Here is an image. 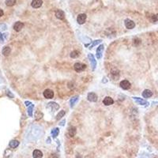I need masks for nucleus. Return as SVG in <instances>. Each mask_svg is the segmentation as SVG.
I'll use <instances>...</instances> for the list:
<instances>
[{
	"label": "nucleus",
	"mask_w": 158,
	"mask_h": 158,
	"mask_svg": "<svg viewBox=\"0 0 158 158\" xmlns=\"http://www.w3.org/2000/svg\"><path fill=\"white\" fill-rule=\"evenodd\" d=\"M69 135H70V137H74L76 135V128L72 127L69 129Z\"/></svg>",
	"instance_id": "21"
},
{
	"label": "nucleus",
	"mask_w": 158,
	"mask_h": 158,
	"mask_svg": "<svg viewBox=\"0 0 158 158\" xmlns=\"http://www.w3.org/2000/svg\"><path fill=\"white\" fill-rule=\"evenodd\" d=\"M59 134V128H55L51 131V135L53 137H56Z\"/></svg>",
	"instance_id": "20"
},
{
	"label": "nucleus",
	"mask_w": 158,
	"mask_h": 158,
	"mask_svg": "<svg viewBox=\"0 0 158 158\" xmlns=\"http://www.w3.org/2000/svg\"><path fill=\"white\" fill-rule=\"evenodd\" d=\"M55 17L59 20H63L65 18V13L61 10H57L55 11Z\"/></svg>",
	"instance_id": "8"
},
{
	"label": "nucleus",
	"mask_w": 158,
	"mask_h": 158,
	"mask_svg": "<svg viewBox=\"0 0 158 158\" xmlns=\"http://www.w3.org/2000/svg\"><path fill=\"white\" fill-rule=\"evenodd\" d=\"M100 41H101V40H96V41L93 43V44H92V45L90 47V48H92V47H93V46H95L96 45V44H99V43H100Z\"/></svg>",
	"instance_id": "28"
},
{
	"label": "nucleus",
	"mask_w": 158,
	"mask_h": 158,
	"mask_svg": "<svg viewBox=\"0 0 158 158\" xmlns=\"http://www.w3.org/2000/svg\"><path fill=\"white\" fill-rule=\"evenodd\" d=\"M103 103L104 105H106V106H109V105H112L113 104V103H114V100H112V98H111L110 96H107L105 97Z\"/></svg>",
	"instance_id": "11"
},
{
	"label": "nucleus",
	"mask_w": 158,
	"mask_h": 158,
	"mask_svg": "<svg viewBox=\"0 0 158 158\" xmlns=\"http://www.w3.org/2000/svg\"><path fill=\"white\" fill-rule=\"evenodd\" d=\"M3 14H4V12H3V10L0 9V18H1L2 16H3Z\"/></svg>",
	"instance_id": "30"
},
{
	"label": "nucleus",
	"mask_w": 158,
	"mask_h": 158,
	"mask_svg": "<svg viewBox=\"0 0 158 158\" xmlns=\"http://www.w3.org/2000/svg\"><path fill=\"white\" fill-rule=\"evenodd\" d=\"M78 56H79V52L78 51H73L70 53V57L73 58V59L78 58Z\"/></svg>",
	"instance_id": "22"
},
{
	"label": "nucleus",
	"mask_w": 158,
	"mask_h": 158,
	"mask_svg": "<svg viewBox=\"0 0 158 158\" xmlns=\"http://www.w3.org/2000/svg\"><path fill=\"white\" fill-rule=\"evenodd\" d=\"M32 156H33V158H42L43 157V153L40 150L36 149V150H34L33 153H32Z\"/></svg>",
	"instance_id": "12"
},
{
	"label": "nucleus",
	"mask_w": 158,
	"mask_h": 158,
	"mask_svg": "<svg viewBox=\"0 0 158 158\" xmlns=\"http://www.w3.org/2000/svg\"><path fill=\"white\" fill-rule=\"evenodd\" d=\"M88 56H89V59H90V62H91V63H92V69H95V67H96V61L95 60V59H94V57H93V55H91V54H90Z\"/></svg>",
	"instance_id": "15"
},
{
	"label": "nucleus",
	"mask_w": 158,
	"mask_h": 158,
	"mask_svg": "<svg viewBox=\"0 0 158 158\" xmlns=\"http://www.w3.org/2000/svg\"><path fill=\"white\" fill-rule=\"evenodd\" d=\"M135 102L137 104H141V105H145V104H148L147 101H145L142 99L141 98H138V97H135Z\"/></svg>",
	"instance_id": "16"
},
{
	"label": "nucleus",
	"mask_w": 158,
	"mask_h": 158,
	"mask_svg": "<svg viewBox=\"0 0 158 158\" xmlns=\"http://www.w3.org/2000/svg\"><path fill=\"white\" fill-rule=\"evenodd\" d=\"M47 108H51V110L53 111V112H55V111L57 110V109H59V106L56 103H55V102H51V103L48 104Z\"/></svg>",
	"instance_id": "13"
},
{
	"label": "nucleus",
	"mask_w": 158,
	"mask_h": 158,
	"mask_svg": "<svg viewBox=\"0 0 158 158\" xmlns=\"http://www.w3.org/2000/svg\"><path fill=\"white\" fill-rule=\"evenodd\" d=\"M104 49V45L99 46V47L96 49V58L97 59H100L101 58V55H102V54H103Z\"/></svg>",
	"instance_id": "10"
},
{
	"label": "nucleus",
	"mask_w": 158,
	"mask_h": 158,
	"mask_svg": "<svg viewBox=\"0 0 158 158\" xmlns=\"http://www.w3.org/2000/svg\"><path fill=\"white\" fill-rule=\"evenodd\" d=\"M65 115V111H61L60 112H59V114L57 115V117H56V119H60L62 118V117H63Z\"/></svg>",
	"instance_id": "25"
},
{
	"label": "nucleus",
	"mask_w": 158,
	"mask_h": 158,
	"mask_svg": "<svg viewBox=\"0 0 158 158\" xmlns=\"http://www.w3.org/2000/svg\"><path fill=\"white\" fill-rule=\"evenodd\" d=\"M152 95H153V92L149 90H145L142 92V96H143V97H145V98H149L150 96H152Z\"/></svg>",
	"instance_id": "14"
},
{
	"label": "nucleus",
	"mask_w": 158,
	"mask_h": 158,
	"mask_svg": "<svg viewBox=\"0 0 158 158\" xmlns=\"http://www.w3.org/2000/svg\"><path fill=\"white\" fill-rule=\"evenodd\" d=\"M86 18H87V16H86V14H80L78 16V18H77V22H78V23L79 24V25H82V24H84L85 22H86Z\"/></svg>",
	"instance_id": "3"
},
{
	"label": "nucleus",
	"mask_w": 158,
	"mask_h": 158,
	"mask_svg": "<svg viewBox=\"0 0 158 158\" xmlns=\"http://www.w3.org/2000/svg\"><path fill=\"white\" fill-rule=\"evenodd\" d=\"M3 38H2V35L0 33V43H3Z\"/></svg>",
	"instance_id": "29"
},
{
	"label": "nucleus",
	"mask_w": 158,
	"mask_h": 158,
	"mask_svg": "<svg viewBox=\"0 0 158 158\" xmlns=\"http://www.w3.org/2000/svg\"><path fill=\"white\" fill-rule=\"evenodd\" d=\"M32 109H33V105H30V106L29 107V108H28V113H29V115L30 116L32 115Z\"/></svg>",
	"instance_id": "26"
},
{
	"label": "nucleus",
	"mask_w": 158,
	"mask_h": 158,
	"mask_svg": "<svg viewBox=\"0 0 158 158\" xmlns=\"http://www.w3.org/2000/svg\"><path fill=\"white\" fill-rule=\"evenodd\" d=\"M42 4H43L42 0H32L31 6L33 8H35V9H37V8H40L42 6Z\"/></svg>",
	"instance_id": "6"
},
{
	"label": "nucleus",
	"mask_w": 158,
	"mask_h": 158,
	"mask_svg": "<svg viewBox=\"0 0 158 158\" xmlns=\"http://www.w3.org/2000/svg\"><path fill=\"white\" fill-rule=\"evenodd\" d=\"M44 96L47 99H51L54 96V92L51 90H45L44 92Z\"/></svg>",
	"instance_id": "5"
},
{
	"label": "nucleus",
	"mask_w": 158,
	"mask_h": 158,
	"mask_svg": "<svg viewBox=\"0 0 158 158\" xmlns=\"http://www.w3.org/2000/svg\"><path fill=\"white\" fill-rule=\"evenodd\" d=\"M151 21L153 23H157L158 22V14H153L151 16Z\"/></svg>",
	"instance_id": "23"
},
{
	"label": "nucleus",
	"mask_w": 158,
	"mask_h": 158,
	"mask_svg": "<svg viewBox=\"0 0 158 158\" xmlns=\"http://www.w3.org/2000/svg\"><path fill=\"white\" fill-rule=\"evenodd\" d=\"M78 96H74L73 97V98H71V100H70V106L71 107H73L74 105V104H75V102L77 100H78Z\"/></svg>",
	"instance_id": "24"
},
{
	"label": "nucleus",
	"mask_w": 158,
	"mask_h": 158,
	"mask_svg": "<svg viewBox=\"0 0 158 158\" xmlns=\"http://www.w3.org/2000/svg\"><path fill=\"white\" fill-rule=\"evenodd\" d=\"M7 95H9L10 97H13V96H14L13 95H12V94L10 93V91H7Z\"/></svg>",
	"instance_id": "32"
},
{
	"label": "nucleus",
	"mask_w": 158,
	"mask_h": 158,
	"mask_svg": "<svg viewBox=\"0 0 158 158\" xmlns=\"http://www.w3.org/2000/svg\"><path fill=\"white\" fill-rule=\"evenodd\" d=\"M65 123V120H63V122L61 123V125H63V123Z\"/></svg>",
	"instance_id": "33"
},
{
	"label": "nucleus",
	"mask_w": 158,
	"mask_h": 158,
	"mask_svg": "<svg viewBox=\"0 0 158 158\" xmlns=\"http://www.w3.org/2000/svg\"><path fill=\"white\" fill-rule=\"evenodd\" d=\"M10 47H3V49H2V54L3 55H5V56H8L10 54Z\"/></svg>",
	"instance_id": "18"
},
{
	"label": "nucleus",
	"mask_w": 158,
	"mask_h": 158,
	"mask_svg": "<svg viewBox=\"0 0 158 158\" xmlns=\"http://www.w3.org/2000/svg\"><path fill=\"white\" fill-rule=\"evenodd\" d=\"M88 100L91 102H96L97 100V96L94 92H90L88 94Z\"/></svg>",
	"instance_id": "9"
},
{
	"label": "nucleus",
	"mask_w": 158,
	"mask_h": 158,
	"mask_svg": "<svg viewBox=\"0 0 158 158\" xmlns=\"http://www.w3.org/2000/svg\"><path fill=\"white\" fill-rule=\"evenodd\" d=\"M24 27V24L21 22H17L14 25V29L16 31V32H20Z\"/></svg>",
	"instance_id": "7"
},
{
	"label": "nucleus",
	"mask_w": 158,
	"mask_h": 158,
	"mask_svg": "<svg viewBox=\"0 0 158 158\" xmlns=\"http://www.w3.org/2000/svg\"><path fill=\"white\" fill-rule=\"evenodd\" d=\"M10 148H13V149H15V148H17L18 145H19V141H17V140H12L10 141Z\"/></svg>",
	"instance_id": "17"
},
{
	"label": "nucleus",
	"mask_w": 158,
	"mask_h": 158,
	"mask_svg": "<svg viewBox=\"0 0 158 158\" xmlns=\"http://www.w3.org/2000/svg\"><path fill=\"white\" fill-rule=\"evenodd\" d=\"M120 87L123 89V90H130L131 87V84L130 82H128L127 80H123L120 82Z\"/></svg>",
	"instance_id": "2"
},
{
	"label": "nucleus",
	"mask_w": 158,
	"mask_h": 158,
	"mask_svg": "<svg viewBox=\"0 0 158 158\" xmlns=\"http://www.w3.org/2000/svg\"><path fill=\"white\" fill-rule=\"evenodd\" d=\"M74 70L76 72H82L86 68V66L85 64H82V63H77L74 64Z\"/></svg>",
	"instance_id": "1"
},
{
	"label": "nucleus",
	"mask_w": 158,
	"mask_h": 158,
	"mask_svg": "<svg viewBox=\"0 0 158 158\" xmlns=\"http://www.w3.org/2000/svg\"><path fill=\"white\" fill-rule=\"evenodd\" d=\"M125 26H126L127 29H132L135 28V24L134 22L131 19H126L125 20Z\"/></svg>",
	"instance_id": "4"
},
{
	"label": "nucleus",
	"mask_w": 158,
	"mask_h": 158,
	"mask_svg": "<svg viewBox=\"0 0 158 158\" xmlns=\"http://www.w3.org/2000/svg\"><path fill=\"white\" fill-rule=\"evenodd\" d=\"M25 104H26V106H28V107H29L30 105H32V104L30 102H27V101L25 102Z\"/></svg>",
	"instance_id": "31"
},
{
	"label": "nucleus",
	"mask_w": 158,
	"mask_h": 158,
	"mask_svg": "<svg viewBox=\"0 0 158 158\" xmlns=\"http://www.w3.org/2000/svg\"><path fill=\"white\" fill-rule=\"evenodd\" d=\"M140 43H141V40H140L139 39L136 38L135 40H134V44H136V45H137V44H140Z\"/></svg>",
	"instance_id": "27"
},
{
	"label": "nucleus",
	"mask_w": 158,
	"mask_h": 158,
	"mask_svg": "<svg viewBox=\"0 0 158 158\" xmlns=\"http://www.w3.org/2000/svg\"><path fill=\"white\" fill-rule=\"evenodd\" d=\"M5 3L7 6H13L15 5L16 0H6Z\"/></svg>",
	"instance_id": "19"
}]
</instances>
